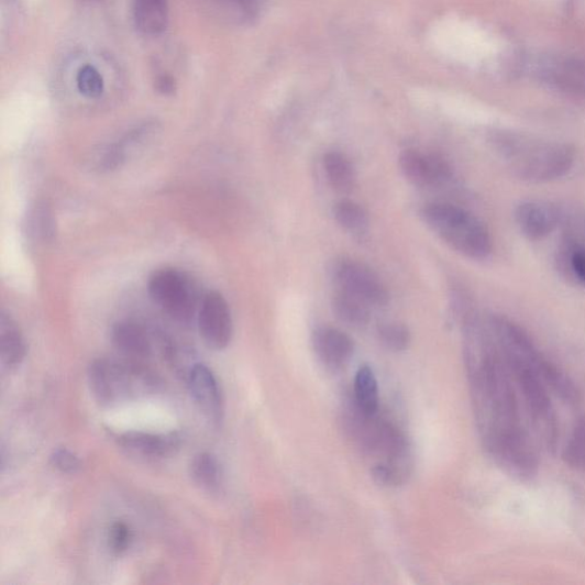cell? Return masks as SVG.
I'll return each mask as SVG.
<instances>
[{
  "instance_id": "cell-25",
  "label": "cell",
  "mask_w": 585,
  "mask_h": 585,
  "mask_svg": "<svg viewBox=\"0 0 585 585\" xmlns=\"http://www.w3.org/2000/svg\"><path fill=\"white\" fill-rule=\"evenodd\" d=\"M334 218L342 228L351 232H363L368 227L367 213L355 201L338 202L334 208Z\"/></svg>"
},
{
  "instance_id": "cell-7",
  "label": "cell",
  "mask_w": 585,
  "mask_h": 585,
  "mask_svg": "<svg viewBox=\"0 0 585 585\" xmlns=\"http://www.w3.org/2000/svg\"><path fill=\"white\" fill-rule=\"evenodd\" d=\"M561 230L555 265L570 283L585 287V217L565 211Z\"/></svg>"
},
{
  "instance_id": "cell-9",
  "label": "cell",
  "mask_w": 585,
  "mask_h": 585,
  "mask_svg": "<svg viewBox=\"0 0 585 585\" xmlns=\"http://www.w3.org/2000/svg\"><path fill=\"white\" fill-rule=\"evenodd\" d=\"M197 320L205 344L213 350H223L229 345L233 332L232 317L221 292L211 290L203 296Z\"/></svg>"
},
{
  "instance_id": "cell-8",
  "label": "cell",
  "mask_w": 585,
  "mask_h": 585,
  "mask_svg": "<svg viewBox=\"0 0 585 585\" xmlns=\"http://www.w3.org/2000/svg\"><path fill=\"white\" fill-rule=\"evenodd\" d=\"M333 276L341 290L349 292L369 307H384L389 301V292L382 280L363 263L341 258L335 262Z\"/></svg>"
},
{
  "instance_id": "cell-10",
  "label": "cell",
  "mask_w": 585,
  "mask_h": 585,
  "mask_svg": "<svg viewBox=\"0 0 585 585\" xmlns=\"http://www.w3.org/2000/svg\"><path fill=\"white\" fill-rule=\"evenodd\" d=\"M565 210L545 200H525L515 210V222L521 235L541 242L561 229Z\"/></svg>"
},
{
  "instance_id": "cell-12",
  "label": "cell",
  "mask_w": 585,
  "mask_h": 585,
  "mask_svg": "<svg viewBox=\"0 0 585 585\" xmlns=\"http://www.w3.org/2000/svg\"><path fill=\"white\" fill-rule=\"evenodd\" d=\"M399 165L408 181L419 187L443 185L452 177L449 163L435 155H426L418 151H405Z\"/></svg>"
},
{
  "instance_id": "cell-20",
  "label": "cell",
  "mask_w": 585,
  "mask_h": 585,
  "mask_svg": "<svg viewBox=\"0 0 585 585\" xmlns=\"http://www.w3.org/2000/svg\"><path fill=\"white\" fill-rule=\"evenodd\" d=\"M190 476L203 490L216 492L221 485L222 467L218 457L209 452L197 454L189 466Z\"/></svg>"
},
{
  "instance_id": "cell-6",
  "label": "cell",
  "mask_w": 585,
  "mask_h": 585,
  "mask_svg": "<svg viewBox=\"0 0 585 585\" xmlns=\"http://www.w3.org/2000/svg\"><path fill=\"white\" fill-rule=\"evenodd\" d=\"M152 300L178 323L188 325L198 314L201 303L195 280L186 273L164 268L153 274L148 283Z\"/></svg>"
},
{
  "instance_id": "cell-11",
  "label": "cell",
  "mask_w": 585,
  "mask_h": 585,
  "mask_svg": "<svg viewBox=\"0 0 585 585\" xmlns=\"http://www.w3.org/2000/svg\"><path fill=\"white\" fill-rule=\"evenodd\" d=\"M188 387L199 411L214 423L223 419V396L216 374L207 365L196 364L188 377Z\"/></svg>"
},
{
  "instance_id": "cell-24",
  "label": "cell",
  "mask_w": 585,
  "mask_h": 585,
  "mask_svg": "<svg viewBox=\"0 0 585 585\" xmlns=\"http://www.w3.org/2000/svg\"><path fill=\"white\" fill-rule=\"evenodd\" d=\"M562 459L570 470L585 475V416L574 422L563 448Z\"/></svg>"
},
{
  "instance_id": "cell-15",
  "label": "cell",
  "mask_w": 585,
  "mask_h": 585,
  "mask_svg": "<svg viewBox=\"0 0 585 585\" xmlns=\"http://www.w3.org/2000/svg\"><path fill=\"white\" fill-rule=\"evenodd\" d=\"M113 346L131 361L141 362L151 358L153 345L148 334L137 324L131 321H120L111 331Z\"/></svg>"
},
{
  "instance_id": "cell-4",
  "label": "cell",
  "mask_w": 585,
  "mask_h": 585,
  "mask_svg": "<svg viewBox=\"0 0 585 585\" xmlns=\"http://www.w3.org/2000/svg\"><path fill=\"white\" fill-rule=\"evenodd\" d=\"M422 218L427 225L460 254L474 260L487 258L493 241L485 224L471 212L451 203H430Z\"/></svg>"
},
{
  "instance_id": "cell-23",
  "label": "cell",
  "mask_w": 585,
  "mask_h": 585,
  "mask_svg": "<svg viewBox=\"0 0 585 585\" xmlns=\"http://www.w3.org/2000/svg\"><path fill=\"white\" fill-rule=\"evenodd\" d=\"M212 16L228 22H240L252 16L257 0H200Z\"/></svg>"
},
{
  "instance_id": "cell-2",
  "label": "cell",
  "mask_w": 585,
  "mask_h": 585,
  "mask_svg": "<svg viewBox=\"0 0 585 585\" xmlns=\"http://www.w3.org/2000/svg\"><path fill=\"white\" fill-rule=\"evenodd\" d=\"M490 150L517 179L529 184L558 181L575 164V151L567 143L514 131H494Z\"/></svg>"
},
{
  "instance_id": "cell-28",
  "label": "cell",
  "mask_w": 585,
  "mask_h": 585,
  "mask_svg": "<svg viewBox=\"0 0 585 585\" xmlns=\"http://www.w3.org/2000/svg\"><path fill=\"white\" fill-rule=\"evenodd\" d=\"M133 541V532L124 521H114L111 523L108 532V544L115 554H122L128 551Z\"/></svg>"
},
{
  "instance_id": "cell-3",
  "label": "cell",
  "mask_w": 585,
  "mask_h": 585,
  "mask_svg": "<svg viewBox=\"0 0 585 585\" xmlns=\"http://www.w3.org/2000/svg\"><path fill=\"white\" fill-rule=\"evenodd\" d=\"M501 355L521 396L537 442L547 452L554 454L560 445L561 433L550 390L531 365L518 357L503 353Z\"/></svg>"
},
{
  "instance_id": "cell-26",
  "label": "cell",
  "mask_w": 585,
  "mask_h": 585,
  "mask_svg": "<svg viewBox=\"0 0 585 585\" xmlns=\"http://www.w3.org/2000/svg\"><path fill=\"white\" fill-rule=\"evenodd\" d=\"M77 89L81 96L98 99L104 92V79L97 67L85 65L76 76Z\"/></svg>"
},
{
  "instance_id": "cell-18",
  "label": "cell",
  "mask_w": 585,
  "mask_h": 585,
  "mask_svg": "<svg viewBox=\"0 0 585 585\" xmlns=\"http://www.w3.org/2000/svg\"><path fill=\"white\" fill-rule=\"evenodd\" d=\"M26 355L23 334L10 313L0 314V357L5 367L12 369L22 364Z\"/></svg>"
},
{
  "instance_id": "cell-14",
  "label": "cell",
  "mask_w": 585,
  "mask_h": 585,
  "mask_svg": "<svg viewBox=\"0 0 585 585\" xmlns=\"http://www.w3.org/2000/svg\"><path fill=\"white\" fill-rule=\"evenodd\" d=\"M117 441L125 450L146 457H169L177 454L181 446L178 432L129 431L119 435Z\"/></svg>"
},
{
  "instance_id": "cell-16",
  "label": "cell",
  "mask_w": 585,
  "mask_h": 585,
  "mask_svg": "<svg viewBox=\"0 0 585 585\" xmlns=\"http://www.w3.org/2000/svg\"><path fill=\"white\" fill-rule=\"evenodd\" d=\"M550 393L563 402L575 406L581 401V391L574 379L559 364L543 355L536 369Z\"/></svg>"
},
{
  "instance_id": "cell-29",
  "label": "cell",
  "mask_w": 585,
  "mask_h": 585,
  "mask_svg": "<svg viewBox=\"0 0 585 585\" xmlns=\"http://www.w3.org/2000/svg\"><path fill=\"white\" fill-rule=\"evenodd\" d=\"M49 461L55 470L63 474L76 475L81 470L80 459L68 449L55 450L51 454Z\"/></svg>"
},
{
  "instance_id": "cell-21",
  "label": "cell",
  "mask_w": 585,
  "mask_h": 585,
  "mask_svg": "<svg viewBox=\"0 0 585 585\" xmlns=\"http://www.w3.org/2000/svg\"><path fill=\"white\" fill-rule=\"evenodd\" d=\"M324 167L330 185L340 194H349L356 186V172L353 164L340 153H329Z\"/></svg>"
},
{
  "instance_id": "cell-22",
  "label": "cell",
  "mask_w": 585,
  "mask_h": 585,
  "mask_svg": "<svg viewBox=\"0 0 585 585\" xmlns=\"http://www.w3.org/2000/svg\"><path fill=\"white\" fill-rule=\"evenodd\" d=\"M355 404L366 415H375L378 412V385L373 369L363 365L356 373L355 377Z\"/></svg>"
},
{
  "instance_id": "cell-30",
  "label": "cell",
  "mask_w": 585,
  "mask_h": 585,
  "mask_svg": "<svg viewBox=\"0 0 585 585\" xmlns=\"http://www.w3.org/2000/svg\"><path fill=\"white\" fill-rule=\"evenodd\" d=\"M155 89L163 96H172L177 91V82L167 74L157 77L155 81Z\"/></svg>"
},
{
  "instance_id": "cell-17",
  "label": "cell",
  "mask_w": 585,
  "mask_h": 585,
  "mask_svg": "<svg viewBox=\"0 0 585 585\" xmlns=\"http://www.w3.org/2000/svg\"><path fill=\"white\" fill-rule=\"evenodd\" d=\"M168 0H134L133 21L137 31L150 37L166 32L168 26Z\"/></svg>"
},
{
  "instance_id": "cell-19",
  "label": "cell",
  "mask_w": 585,
  "mask_h": 585,
  "mask_svg": "<svg viewBox=\"0 0 585 585\" xmlns=\"http://www.w3.org/2000/svg\"><path fill=\"white\" fill-rule=\"evenodd\" d=\"M332 308L341 323L349 328L362 329L369 323V306L344 290L340 289L333 297Z\"/></svg>"
},
{
  "instance_id": "cell-13",
  "label": "cell",
  "mask_w": 585,
  "mask_h": 585,
  "mask_svg": "<svg viewBox=\"0 0 585 585\" xmlns=\"http://www.w3.org/2000/svg\"><path fill=\"white\" fill-rule=\"evenodd\" d=\"M314 354L329 369L339 371L354 356L355 344L344 332L330 328H319L312 334Z\"/></svg>"
},
{
  "instance_id": "cell-1",
  "label": "cell",
  "mask_w": 585,
  "mask_h": 585,
  "mask_svg": "<svg viewBox=\"0 0 585 585\" xmlns=\"http://www.w3.org/2000/svg\"><path fill=\"white\" fill-rule=\"evenodd\" d=\"M464 362L483 446L511 478L533 482L540 461L532 433L523 421L518 390L490 332L477 312L463 323Z\"/></svg>"
},
{
  "instance_id": "cell-27",
  "label": "cell",
  "mask_w": 585,
  "mask_h": 585,
  "mask_svg": "<svg viewBox=\"0 0 585 585\" xmlns=\"http://www.w3.org/2000/svg\"><path fill=\"white\" fill-rule=\"evenodd\" d=\"M377 338L386 349L394 353H401L411 344V333L406 327L397 323L378 327Z\"/></svg>"
},
{
  "instance_id": "cell-5",
  "label": "cell",
  "mask_w": 585,
  "mask_h": 585,
  "mask_svg": "<svg viewBox=\"0 0 585 585\" xmlns=\"http://www.w3.org/2000/svg\"><path fill=\"white\" fill-rule=\"evenodd\" d=\"M87 379L95 399L102 406L154 393L159 385L148 368L131 360H95L87 369Z\"/></svg>"
}]
</instances>
